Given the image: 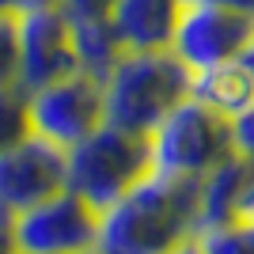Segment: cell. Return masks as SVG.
<instances>
[{"instance_id":"6da1fadb","label":"cell","mask_w":254,"mask_h":254,"mask_svg":"<svg viewBox=\"0 0 254 254\" xmlns=\"http://www.w3.org/2000/svg\"><path fill=\"white\" fill-rule=\"evenodd\" d=\"M201 232V179L152 171L99 216L95 254H175Z\"/></svg>"},{"instance_id":"7a4b0ae2","label":"cell","mask_w":254,"mask_h":254,"mask_svg":"<svg viewBox=\"0 0 254 254\" xmlns=\"http://www.w3.org/2000/svg\"><path fill=\"white\" fill-rule=\"evenodd\" d=\"M193 72L171 50H126L103 76V122L129 133H144L190 99Z\"/></svg>"},{"instance_id":"3957f363","label":"cell","mask_w":254,"mask_h":254,"mask_svg":"<svg viewBox=\"0 0 254 254\" xmlns=\"http://www.w3.org/2000/svg\"><path fill=\"white\" fill-rule=\"evenodd\" d=\"M152 137L118 126H99L72 148H64V186L99 212L152 175Z\"/></svg>"},{"instance_id":"277c9868","label":"cell","mask_w":254,"mask_h":254,"mask_svg":"<svg viewBox=\"0 0 254 254\" xmlns=\"http://www.w3.org/2000/svg\"><path fill=\"white\" fill-rule=\"evenodd\" d=\"M235 152L232 118L205 106L201 99H182L152 129V167L163 175L205 179L216 163Z\"/></svg>"},{"instance_id":"5b68a950","label":"cell","mask_w":254,"mask_h":254,"mask_svg":"<svg viewBox=\"0 0 254 254\" xmlns=\"http://www.w3.org/2000/svg\"><path fill=\"white\" fill-rule=\"evenodd\" d=\"M103 212L68 186L11 216L15 254H95Z\"/></svg>"},{"instance_id":"8992f818","label":"cell","mask_w":254,"mask_h":254,"mask_svg":"<svg viewBox=\"0 0 254 254\" xmlns=\"http://www.w3.org/2000/svg\"><path fill=\"white\" fill-rule=\"evenodd\" d=\"M27 114L31 133L53 140L57 148H72L103 126V80L76 68L38 91H27Z\"/></svg>"},{"instance_id":"52a82bcc","label":"cell","mask_w":254,"mask_h":254,"mask_svg":"<svg viewBox=\"0 0 254 254\" xmlns=\"http://www.w3.org/2000/svg\"><path fill=\"white\" fill-rule=\"evenodd\" d=\"M254 38V15L209 0H182V15L171 38V53L190 72L220 64Z\"/></svg>"},{"instance_id":"ba28073f","label":"cell","mask_w":254,"mask_h":254,"mask_svg":"<svg viewBox=\"0 0 254 254\" xmlns=\"http://www.w3.org/2000/svg\"><path fill=\"white\" fill-rule=\"evenodd\" d=\"M15 42H19V91L38 87L76 72V46H72V19L61 8H38V11H15Z\"/></svg>"},{"instance_id":"9c48e42d","label":"cell","mask_w":254,"mask_h":254,"mask_svg":"<svg viewBox=\"0 0 254 254\" xmlns=\"http://www.w3.org/2000/svg\"><path fill=\"white\" fill-rule=\"evenodd\" d=\"M57 190H64V148H57L53 140L31 133L19 144L0 152V209L4 212L15 216Z\"/></svg>"},{"instance_id":"30bf717a","label":"cell","mask_w":254,"mask_h":254,"mask_svg":"<svg viewBox=\"0 0 254 254\" xmlns=\"http://www.w3.org/2000/svg\"><path fill=\"white\" fill-rule=\"evenodd\" d=\"M254 224V156L235 148L201 179V228Z\"/></svg>"},{"instance_id":"8fae6325","label":"cell","mask_w":254,"mask_h":254,"mask_svg":"<svg viewBox=\"0 0 254 254\" xmlns=\"http://www.w3.org/2000/svg\"><path fill=\"white\" fill-rule=\"evenodd\" d=\"M182 0H114L110 27L126 50H171Z\"/></svg>"},{"instance_id":"7c38bea8","label":"cell","mask_w":254,"mask_h":254,"mask_svg":"<svg viewBox=\"0 0 254 254\" xmlns=\"http://www.w3.org/2000/svg\"><path fill=\"white\" fill-rule=\"evenodd\" d=\"M190 95L201 99L212 110H220V114L235 118L254 103V76H251V68L239 61V53H235V57H228V61H220V64L197 68L193 80H190Z\"/></svg>"},{"instance_id":"4fadbf2b","label":"cell","mask_w":254,"mask_h":254,"mask_svg":"<svg viewBox=\"0 0 254 254\" xmlns=\"http://www.w3.org/2000/svg\"><path fill=\"white\" fill-rule=\"evenodd\" d=\"M72 46H76V61L80 68L103 80L110 72V64L126 53L118 31L110 27V19H72Z\"/></svg>"},{"instance_id":"5bb4252c","label":"cell","mask_w":254,"mask_h":254,"mask_svg":"<svg viewBox=\"0 0 254 254\" xmlns=\"http://www.w3.org/2000/svg\"><path fill=\"white\" fill-rule=\"evenodd\" d=\"M31 137V114H27V91L19 87H0V152Z\"/></svg>"},{"instance_id":"9a60e30c","label":"cell","mask_w":254,"mask_h":254,"mask_svg":"<svg viewBox=\"0 0 254 254\" xmlns=\"http://www.w3.org/2000/svg\"><path fill=\"white\" fill-rule=\"evenodd\" d=\"M201 254H254V224H224L197 232Z\"/></svg>"},{"instance_id":"2e32d148","label":"cell","mask_w":254,"mask_h":254,"mask_svg":"<svg viewBox=\"0 0 254 254\" xmlns=\"http://www.w3.org/2000/svg\"><path fill=\"white\" fill-rule=\"evenodd\" d=\"M19 72V42H15V11L0 15V87L15 84Z\"/></svg>"},{"instance_id":"e0dca14e","label":"cell","mask_w":254,"mask_h":254,"mask_svg":"<svg viewBox=\"0 0 254 254\" xmlns=\"http://www.w3.org/2000/svg\"><path fill=\"white\" fill-rule=\"evenodd\" d=\"M57 8H61L68 19H103V15H110L114 0H61Z\"/></svg>"},{"instance_id":"ac0fdd59","label":"cell","mask_w":254,"mask_h":254,"mask_svg":"<svg viewBox=\"0 0 254 254\" xmlns=\"http://www.w3.org/2000/svg\"><path fill=\"white\" fill-rule=\"evenodd\" d=\"M232 133H235V148L247 152V156H254V103L247 106L243 114L232 118Z\"/></svg>"},{"instance_id":"d6986e66","label":"cell","mask_w":254,"mask_h":254,"mask_svg":"<svg viewBox=\"0 0 254 254\" xmlns=\"http://www.w3.org/2000/svg\"><path fill=\"white\" fill-rule=\"evenodd\" d=\"M0 254H15V243H11V212L0 209Z\"/></svg>"},{"instance_id":"ffe728a7","label":"cell","mask_w":254,"mask_h":254,"mask_svg":"<svg viewBox=\"0 0 254 254\" xmlns=\"http://www.w3.org/2000/svg\"><path fill=\"white\" fill-rule=\"evenodd\" d=\"M61 0H15V11H38V8H57Z\"/></svg>"},{"instance_id":"44dd1931","label":"cell","mask_w":254,"mask_h":254,"mask_svg":"<svg viewBox=\"0 0 254 254\" xmlns=\"http://www.w3.org/2000/svg\"><path fill=\"white\" fill-rule=\"evenodd\" d=\"M209 4H224V8H235V11L254 15V0H209Z\"/></svg>"},{"instance_id":"7402d4cb","label":"cell","mask_w":254,"mask_h":254,"mask_svg":"<svg viewBox=\"0 0 254 254\" xmlns=\"http://www.w3.org/2000/svg\"><path fill=\"white\" fill-rule=\"evenodd\" d=\"M175 254H201V251H197V239H193V243H186L182 251H175Z\"/></svg>"},{"instance_id":"603a6c76","label":"cell","mask_w":254,"mask_h":254,"mask_svg":"<svg viewBox=\"0 0 254 254\" xmlns=\"http://www.w3.org/2000/svg\"><path fill=\"white\" fill-rule=\"evenodd\" d=\"M4 11H15V0H0V15Z\"/></svg>"}]
</instances>
